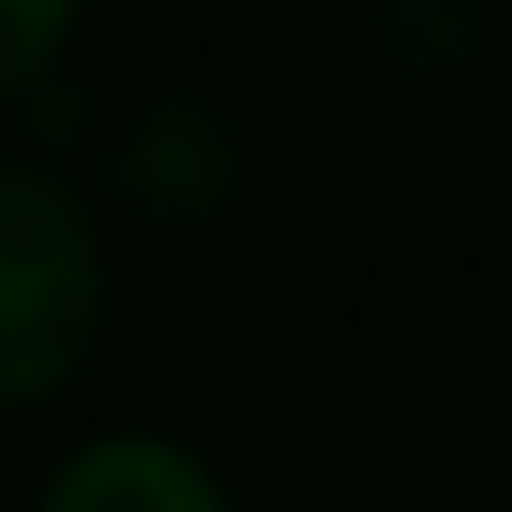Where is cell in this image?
<instances>
[{"label":"cell","mask_w":512,"mask_h":512,"mask_svg":"<svg viewBox=\"0 0 512 512\" xmlns=\"http://www.w3.org/2000/svg\"><path fill=\"white\" fill-rule=\"evenodd\" d=\"M99 342V234L81 198L0 162V405L54 396Z\"/></svg>","instance_id":"6da1fadb"},{"label":"cell","mask_w":512,"mask_h":512,"mask_svg":"<svg viewBox=\"0 0 512 512\" xmlns=\"http://www.w3.org/2000/svg\"><path fill=\"white\" fill-rule=\"evenodd\" d=\"M36 512H225V486L180 450V441H153V432H117V441H90L54 468L45 504Z\"/></svg>","instance_id":"7a4b0ae2"},{"label":"cell","mask_w":512,"mask_h":512,"mask_svg":"<svg viewBox=\"0 0 512 512\" xmlns=\"http://www.w3.org/2000/svg\"><path fill=\"white\" fill-rule=\"evenodd\" d=\"M63 36H72V0H0V99L45 81Z\"/></svg>","instance_id":"3957f363"},{"label":"cell","mask_w":512,"mask_h":512,"mask_svg":"<svg viewBox=\"0 0 512 512\" xmlns=\"http://www.w3.org/2000/svg\"><path fill=\"white\" fill-rule=\"evenodd\" d=\"M180 171H198V198H216L234 162H225L216 135H207V144H180V117H153V126H144V162H135V180L162 189V198H180Z\"/></svg>","instance_id":"277c9868"}]
</instances>
